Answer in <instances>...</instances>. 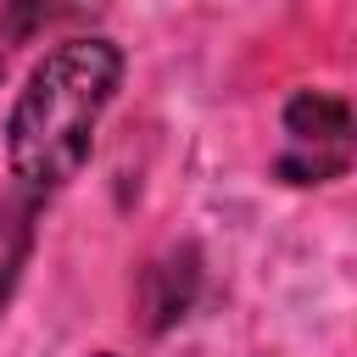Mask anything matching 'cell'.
<instances>
[{"mask_svg":"<svg viewBox=\"0 0 357 357\" xmlns=\"http://www.w3.org/2000/svg\"><path fill=\"white\" fill-rule=\"evenodd\" d=\"M123 84V50L112 39H67L56 45L22 84L11 117H6V156L11 173L50 195L78 178L89 162L100 112L112 106Z\"/></svg>","mask_w":357,"mask_h":357,"instance_id":"6da1fadb","label":"cell"},{"mask_svg":"<svg viewBox=\"0 0 357 357\" xmlns=\"http://www.w3.org/2000/svg\"><path fill=\"white\" fill-rule=\"evenodd\" d=\"M284 134H290V156L279 162V173H290L296 184H324L335 173H346L351 156V106L329 89H301L284 106Z\"/></svg>","mask_w":357,"mask_h":357,"instance_id":"7a4b0ae2","label":"cell"},{"mask_svg":"<svg viewBox=\"0 0 357 357\" xmlns=\"http://www.w3.org/2000/svg\"><path fill=\"white\" fill-rule=\"evenodd\" d=\"M0 11H6V28L11 33H28L45 17V0H0Z\"/></svg>","mask_w":357,"mask_h":357,"instance_id":"3957f363","label":"cell"},{"mask_svg":"<svg viewBox=\"0 0 357 357\" xmlns=\"http://www.w3.org/2000/svg\"><path fill=\"white\" fill-rule=\"evenodd\" d=\"M100 357H112V351H100Z\"/></svg>","mask_w":357,"mask_h":357,"instance_id":"277c9868","label":"cell"}]
</instances>
